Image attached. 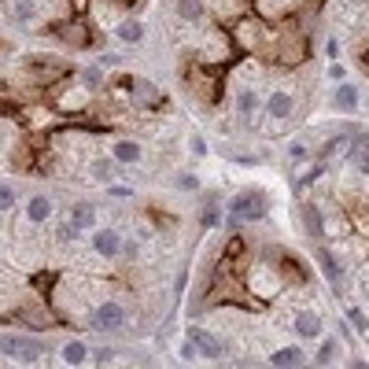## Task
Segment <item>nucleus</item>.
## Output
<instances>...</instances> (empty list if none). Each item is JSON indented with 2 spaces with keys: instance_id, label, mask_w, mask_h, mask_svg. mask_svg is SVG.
I'll return each instance as SVG.
<instances>
[{
  "instance_id": "obj_18",
  "label": "nucleus",
  "mask_w": 369,
  "mask_h": 369,
  "mask_svg": "<svg viewBox=\"0 0 369 369\" xmlns=\"http://www.w3.org/2000/svg\"><path fill=\"white\" fill-rule=\"evenodd\" d=\"M15 318L19 321H23V325H30V329H52V325H56V318H52V314H37V307H23V310H19L15 314Z\"/></svg>"
},
{
  "instance_id": "obj_20",
  "label": "nucleus",
  "mask_w": 369,
  "mask_h": 369,
  "mask_svg": "<svg viewBox=\"0 0 369 369\" xmlns=\"http://www.w3.org/2000/svg\"><path fill=\"white\" fill-rule=\"evenodd\" d=\"M70 222L78 225V229H89V225L96 222V207H93L89 200H78V203L70 207Z\"/></svg>"
},
{
  "instance_id": "obj_35",
  "label": "nucleus",
  "mask_w": 369,
  "mask_h": 369,
  "mask_svg": "<svg viewBox=\"0 0 369 369\" xmlns=\"http://www.w3.org/2000/svg\"><path fill=\"white\" fill-rule=\"evenodd\" d=\"M82 229H78V225H74V222H67V225H59V240H74V236H78Z\"/></svg>"
},
{
  "instance_id": "obj_30",
  "label": "nucleus",
  "mask_w": 369,
  "mask_h": 369,
  "mask_svg": "<svg viewBox=\"0 0 369 369\" xmlns=\"http://www.w3.org/2000/svg\"><path fill=\"white\" fill-rule=\"evenodd\" d=\"M111 173H115V167L107 159H96L93 162V178H100V181H111Z\"/></svg>"
},
{
  "instance_id": "obj_22",
  "label": "nucleus",
  "mask_w": 369,
  "mask_h": 369,
  "mask_svg": "<svg viewBox=\"0 0 369 369\" xmlns=\"http://www.w3.org/2000/svg\"><path fill=\"white\" fill-rule=\"evenodd\" d=\"M303 222H307V233H310V236H318V240L325 236V222H321V211L314 207V203H307V207H303Z\"/></svg>"
},
{
  "instance_id": "obj_25",
  "label": "nucleus",
  "mask_w": 369,
  "mask_h": 369,
  "mask_svg": "<svg viewBox=\"0 0 369 369\" xmlns=\"http://www.w3.org/2000/svg\"><path fill=\"white\" fill-rule=\"evenodd\" d=\"M281 277H285V281H288V277H296V281H310V277H307V269H303L292 255H281Z\"/></svg>"
},
{
  "instance_id": "obj_9",
  "label": "nucleus",
  "mask_w": 369,
  "mask_h": 369,
  "mask_svg": "<svg viewBox=\"0 0 369 369\" xmlns=\"http://www.w3.org/2000/svg\"><path fill=\"white\" fill-rule=\"evenodd\" d=\"M93 252L100 258H118V252H122V236H118V229H96L93 233Z\"/></svg>"
},
{
  "instance_id": "obj_40",
  "label": "nucleus",
  "mask_w": 369,
  "mask_h": 369,
  "mask_svg": "<svg viewBox=\"0 0 369 369\" xmlns=\"http://www.w3.org/2000/svg\"><path fill=\"white\" fill-rule=\"evenodd\" d=\"M178 184H181V189H196V178H192V173H181Z\"/></svg>"
},
{
  "instance_id": "obj_27",
  "label": "nucleus",
  "mask_w": 369,
  "mask_h": 369,
  "mask_svg": "<svg viewBox=\"0 0 369 369\" xmlns=\"http://www.w3.org/2000/svg\"><path fill=\"white\" fill-rule=\"evenodd\" d=\"M336 354H340V347H336V340H325L321 347H318V366H329V362H336Z\"/></svg>"
},
{
  "instance_id": "obj_38",
  "label": "nucleus",
  "mask_w": 369,
  "mask_h": 369,
  "mask_svg": "<svg viewBox=\"0 0 369 369\" xmlns=\"http://www.w3.org/2000/svg\"><path fill=\"white\" fill-rule=\"evenodd\" d=\"M329 78H332V82H347V70L340 67V63H332V67H329Z\"/></svg>"
},
{
  "instance_id": "obj_24",
  "label": "nucleus",
  "mask_w": 369,
  "mask_h": 369,
  "mask_svg": "<svg viewBox=\"0 0 369 369\" xmlns=\"http://www.w3.org/2000/svg\"><path fill=\"white\" fill-rule=\"evenodd\" d=\"M34 12H37V4H34V0H12V23L26 26L30 19H34Z\"/></svg>"
},
{
  "instance_id": "obj_17",
  "label": "nucleus",
  "mask_w": 369,
  "mask_h": 369,
  "mask_svg": "<svg viewBox=\"0 0 369 369\" xmlns=\"http://www.w3.org/2000/svg\"><path fill=\"white\" fill-rule=\"evenodd\" d=\"M48 214H52V200H48V196H34V200L26 203V222H30V225L48 222Z\"/></svg>"
},
{
  "instance_id": "obj_36",
  "label": "nucleus",
  "mask_w": 369,
  "mask_h": 369,
  "mask_svg": "<svg viewBox=\"0 0 369 369\" xmlns=\"http://www.w3.org/2000/svg\"><path fill=\"white\" fill-rule=\"evenodd\" d=\"M192 155H207V140H203V137H192Z\"/></svg>"
},
{
  "instance_id": "obj_32",
  "label": "nucleus",
  "mask_w": 369,
  "mask_h": 369,
  "mask_svg": "<svg viewBox=\"0 0 369 369\" xmlns=\"http://www.w3.org/2000/svg\"><path fill=\"white\" fill-rule=\"evenodd\" d=\"M351 162H358V170L369 173V151H362L358 144H351Z\"/></svg>"
},
{
  "instance_id": "obj_6",
  "label": "nucleus",
  "mask_w": 369,
  "mask_h": 369,
  "mask_svg": "<svg viewBox=\"0 0 369 369\" xmlns=\"http://www.w3.org/2000/svg\"><path fill=\"white\" fill-rule=\"evenodd\" d=\"M189 89L196 93L203 104H214V100H218V74L203 70V67L192 63V67H189Z\"/></svg>"
},
{
  "instance_id": "obj_5",
  "label": "nucleus",
  "mask_w": 369,
  "mask_h": 369,
  "mask_svg": "<svg viewBox=\"0 0 369 369\" xmlns=\"http://www.w3.org/2000/svg\"><path fill=\"white\" fill-rule=\"evenodd\" d=\"M52 34H56L63 45H70V48H89L93 45V30H89V23H82V19L56 23V26H52Z\"/></svg>"
},
{
  "instance_id": "obj_3",
  "label": "nucleus",
  "mask_w": 369,
  "mask_h": 369,
  "mask_svg": "<svg viewBox=\"0 0 369 369\" xmlns=\"http://www.w3.org/2000/svg\"><path fill=\"white\" fill-rule=\"evenodd\" d=\"M0 354L15 358V362H37L45 354V343L30 340V336H0Z\"/></svg>"
},
{
  "instance_id": "obj_26",
  "label": "nucleus",
  "mask_w": 369,
  "mask_h": 369,
  "mask_svg": "<svg viewBox=\"0 0 369 369\" xmlns=\"http://www.w3.org/2000/svg\"><path fill=\"white\" fill-rule=\"evenodd\" d=\"M133 93H137V100H151V104H162V93L155 89V85H148V82H133Z\"/></svg>"
},
{
  "instance_id": "obj_21",
  "label": "nucleus",
  "mask_w": 369,
  "mask_h": 369,
  "mask_svg": "<svg viewBox=\"0 0 369 369\" xmlns=\"http://www.w3.org/2000/svg\"><path fill=\"white\" fill-rule=\"evenodd\" d=\"M236 111H240L244 122H255V115H258V96L252 89H240V96H236Z\"/></svg>"
},
{
  "instance_id": "obj_43",
  "label": "nucleus",
  "mask_w": 369,
  "mask_h": 369,
  "mask_svg": "<svg viewBox=\"0 0 369 369\" xmlns=\"http://www.w3.org/2000/svg\"><path fill=\"white\" fill-rule=\"evenodd\" d=\"M362 63H366V70H369V48L362 52Z\"/></svg>"
},
{
  "instance_id": "obj_7",
  "label": "nucleus",
  "mask_w": 369,
  "mask_h": 369,
  "mask_svg": "<svg viewBox=\"0 0 369 369\" xmlns=\"http://www.w3.org/2000/svg\"><path fill=\"white\" fill-rule=\"evenodd\" d=\"M247 285H252V292H255L258 299H274L277 292H281V285H285V277H281L277 269H269V266H255Z\"/></svg>"
},
{
  "instance_id": "obj_39",
  "label": "nucleus",
  "mask_w": 369,
  "mask_h": 369,
  "mask_svg": "<svg viewBox=\"0 0 369 369\" xmlns=\"http://www.w3.org/2000/svg\"><path fill=\"white\" fill-rule=\"evenodd\" d=\"M196 354H200V347L192 343V340H189V343H181V358H196Z\"/></svg>"
},
{
  "instance_id": "obj_29",
  "label": "nucleus",
  "mask_w": 369,
  "mask_h": 369,
  "mask_svg": "<svg viewBox=\"0 0 369 369\" xmlns=\"http://www.w3.org/2000/svg\"><path fill=\"white\" fill-rule=\"evenodd\" d=\"M82 85H85V89H100V85H104V70H100V67L85 70V74H82Z\"/></svg>"
},
{
  "instance_id": "obj_15",
  "label": "nucleus",
  "mask_w": 369,
  "mask_h": 369,
  "mask_svg": "<svg viewBox=\"0 0 369 369\" xmlns=\"http://www.w3.org/2000/svg\"><path fill=\"white\" fill-rule=\"evenodd\" d=\"M59 358H63L67 366L89 362V343H85V340H67V343H63V351H59Z\"/></svg>"
},
{
  "instance_id": "obj_8",
  "label": "nucleus",
  "mask_w": 369,
  "mask_h": 369,
  "mask_svg": "<svg viewBox=\"0 0 369 369\" xmlns=\"http://www.w3.org/2000/svg\"><path fill=\"white\" fill-rule=\"evenodd\" d=\"M263 111H266L269 118H277V122H285V118L296 115V96L285 93V89L269 93V96H266V104H263Z\"/></svg>"
},
{
  "instance_id": "obj_1",
  "label": "nucleus",
  "mask_w": 369,
  "mask_h": 369,
  "mask_svg": "<svg viewBox=\"0 0 369 369\" xmlns=\"http://www.w3.org/2000/svg\"><path fill=\"white\" fill-rule=\"evenodd\" d=\"M274 52H269V59L277 63V67H299L303 59H307V34L296 26H288V30H281V34H274Z\"/></svg>"
},
{
  "instance_id": "obj_12",
  "label": "nucleus",
  "mask_w": 369,
  "mask_h": 369,
  "mask_svg": "<svg viewBox=\"0 0 369 369\" xmlns=\"http://www.w3.org/2000/svg\"><path fill=\"white\" fill-rule=\"evenodd\" d=\"M358 100H362V96H358V89L351 82H336V93H332V107H336V111H354Z\"/></svg>"
},
{
  "instance_id": "obj_28",
  "label": "nucleus",
  "mask_w": 369,
  "mask_h": 369,
  "mask_svg": "<svg viewBox=\"0 0 369 369\" xmlns=\"http://www.w3.org/2000/svg\"><path fill=\"white\" fill-rule=\"evenodd\" d=\"M178 12L184 19H200L203 15V4H200V0H178Z\"/></svg>"
},
{
  "instance_id": "obj_14",
  "label": "nucleus",
  "mask_w": 369,
  "mask_h": 369,
  "mask_svg": "<svg viewBox=\"0 0 369 369\" xmlns=\"http://www.w3.org/2000/svg\"><path fill=\"white\" fill-rule=\"evenodd\" d=\"M115 162H122V167H133V162H140V155H144V151H140V144L137 140H115Z\"/></svg>"
},
{
  "instance_id": "obj_44",
  "label": "nucleus",
  "mask_w": 369,
  "mask_h": 369,
  "mask_svg": "<svg viewBox=\"0 0 369 369\" xmlns=\"http://www.w3.org/2000/svg\"><path fill=\"white\" fill-rule=\"evenodd\" d=\"M118 4H122V8H129V4H133V0H118Z\"/></svg>"
},
{
  "instance_id": "obj_2",
  "label": "nucleus",
  "mask_w": 369,
  "mask_h": 369,
  "mask_svg": "<svg viewBox=\"0 0 369 369\" xmlns=\"http://www.w3.org/2000/svg\"><path fill=\"white\" fill-rule=\"evenodd\" d=\"M266 211H269V200H266L258 189L240 192V196H236V200L229 203L233 222H258V218H266Z\"/></svg>"
},
{
  "instance_id": "obj_16",
  "label": "nucleus",
  "mask_w": 369,
  "mask_h": 369,
  "mask_svg": "<svg viewBox=\"0 0 369 369\" xmlns=\"http://www.w3.org/2000/svg\"><path fill=\"white\" fill-rule=\"evenodd\" d=\"M351 144H354V133H336L329 144L321 148V162H332L336 155H343V151H351Z\"/></svg>"
},
{
  "instance_id": "obj_10",
  "label": "nucleus",
  "mask_w": 369,
  "mask_h": 369,
  "mask_svg": "<svg viewBox=\"0 0 369 369\" xmlns=\"http://www.w3.org/2000/svg\"><path fill=\"white\" fill-rule=\"evenodd\" d=\"M189 340L200 347V354H207V358H222L225 351H229V347H225L218 336H211V332H203V329H196V325H192L189 329Z\"/></svg>"
},
{
  "instance_id": "obj_4",
  "label": "nucleus",
  "mask_w": 369,
  "mask_h": 369,
  "mask_svg": "<svg viewBox=\"0 0 369 369\" xmlns=\"http://www.w3.org/2000/svg\"><path fill=\"white\" fill-rule=\"evenodd\" d=\"M122 325H126L122 303H100V307L89 314V329H96V332H118Z\"/></svg>"
},
{
  "instance_id": "obj_31",
  "label": "nucleus",
  "mask_w": 369,
  "mask_h": 369,
  "mask_svg": "<svg viewBox=\"0 0 369 369\" xmlns=\"http://www.w3.org/2000/svg\"><path fill=\"white\" fill-rule=\"evenodd\" d=\"M12 203H15V189L12 184H0V214L12 211Z\"/></svg>"
},
{
  "instance_id": "obj_42",
  "label": "nucleus",
  "mask_w": 369,
  "mask_h": 369,
  "mask_svg": "<svg viewBox=\"0 0 369 369\" xmlns=\"http://www.w3.org/2000/svg\"><path fill=\"white\" fill-rule=\"evenodd\" d=\"M354 144L362 148V151H369V133H358V137H354Z\"/></svg>"
},
{
  "instance_id": "obj_11",
  "label": "nucleus",
  "mask_w": 369,
  "mask_h": 369,
  "mask_svg": "<svg viewBox=\"0 0 369 369\" xmlns=\"http://www.w3.org/2000/svg\"><path fill=\"white\" fill-rule=\"evenodd\" d=\"M292 325H296L299 340H318V336H321V318L314 310H296V321H292Z\"/></svg>"
},
{
  "instance_id": "obj_37",
  "label": "nucleus",
  "mask_w": 369,
  "mask_h": 369,
  "mask_svg": "<svg viewBox=\"0 0 369 369\" xmlns=\"http://www.w3.org/2000/svg\"><path fill=\"white\" fill-rule=\"evenodd\" d=\"M288 155H292V162H303V159H307V148H303V144H292Z\"/></svg>"
},
{
  "instance_id": "obj_13",
  "label": "nucleus",
  "mask_w": 369,
  "mask_h": 369,
  "mask_svg": "<svg viewBox=\"0 0 369 369\" xmlns=\"http://www.w3.org/2000/svg\"><path fill=\"white\" fill-rule=\"evenodd\" d=\"M318 266L325 269V277H329L332 288L343 285V269H340V263H336V255L329 252V247H318Z\"/></svg>"
},
{
  "instance_id": "obj_34",
  "label": "nucleus",
  "mask_w": 369,
  "mask_h": 369,
  "mask_svg": "<svg viewBox=\"0 0 369 369\" xmlns=\"http://www.w3.org/2000/svg\"><path fill=\"white\" fill-rule=\"evenodd\" d=\"M107 192H111L115 200H129V196H133V189H129V184H111Z\"/></svg>"
},
{
  "instance_id": "obj_23",
  "label": "nucleus",
  "mask_w": 369,
  "mask_h": 369,
  "mask_svg": "<svg viewBox=\"0 0 369 369\" xmlns=\"http://www.w3.org/2000/svg\"><path fill=\"white\" fill-rule=\"evenodd\" d=\"M303 358H307V354H303L299 347H281V351L269 354V362H274V366H303Z\"/></svg>"
},
{
  "instance_id": "obj_33",
  "label": "nucleus",
  "mask_w": 369,
  "mask_h": 369,
  "mask_svg": "<svg viewBox=\"0 0 369 369\" xmlns=\"http://www.w3.org/2000/svg\"><path fill=\"white\" fill-rule=\"evenodd\" d=\"M347 321H351L358 332H369V321H366V314H362V310H354V307H351V310H347Z\"/></svg>"
},
{
  "instance_id": "obj_19",
  "label": "nucleus",
  "mask_w": 369,
  "mask_h": 369,
  "mask_svg": "<svg viewBox=\"0 0 369 369\" xmlns=\"http://www.w3.org/2000/svg\"><path fill=\"white\" fill-rule=\"evenodd\" d=\"M118 41H122V45H140V41H144V23L122 19V23H118Z\"/></svg>"
},
{
  "instance_id": "obj_41",
  "label": "nucleus",
  "mask_w": 369,
  "mask_h": 369,
  "mask_svg": "<svg viewBox=\"0 0 369 369\" xmlns=\"http://www.w3.org/2000/svg\"><path fill=\"white\" fill-rule=\"evenodd\" d=\"M325 56L336 59V56H340V45H336V41H329V45H325Z\"/></svg>"
}]
</instances>
